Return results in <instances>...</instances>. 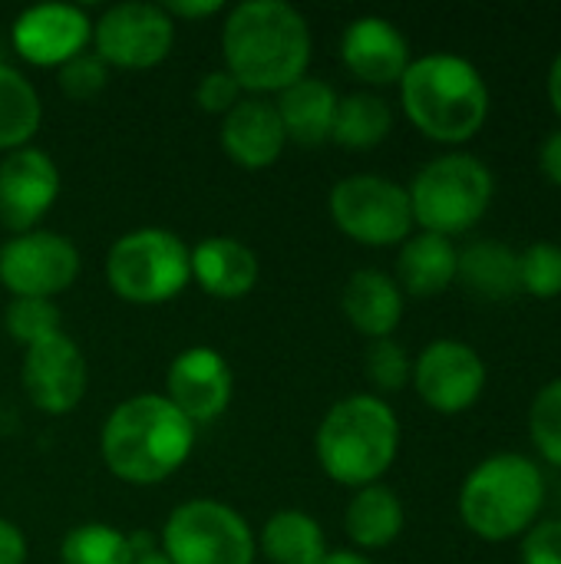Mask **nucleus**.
Wrapping results in <instances>:
<instances>
[{"instance_id":"1","label":"nucleus","mask_w":561,"mask_h":564,"mask_svg":"<svg viewBox=\"0 0 561 564\" xmlns=\"http://www.w3.org/2000/svg\"><path fill=\"white\" fill-rule=\"evenodd\" d=\"M314 33L288 0H241L222 23V66L245 96H278L311 69Z\"/></svg>"},{"instance_id":"2","label":"nucleus","mask_w":561,"mask_h":564,"mask_svg":"<svg viewBox=\"0 0 561 564\" xmlns=\"http://www.w3.org/2000/svg\"><path fill=\"white\" fill-rule=\"evenodd\" d=\"M397 93L407 122L423 139L446 149H463L473 142L493 112V89L483 69L453 50L413 56L397 83Z\"/></svg>"},{"instance_id":"3","label":"nucleus","mask_w":561,"mask_h":564,"mask_svg":"<svg viewBox=\"0 0 561 564\" xmlns=\"http://www.w3.org/2000/svg\"><path fill=\"white\" fill-rule=\"evenodd\" d=\"M198 426H192L162 393L119 400L99 426V456L109 476L126 486H159L192 456Z\"/></svg>"},{"instance_id":"4","label":"nucleus","mask_w":561,"mask_h":564,"mask_svg":"<svg viewBox=\"0 0 561 564\" xmlns=\"http://www.w3.org/2000/svg\"><path fill=\"white\" fill-rule=\"evenodd\" d=\"M403 430L390 400L377 393H347L327 406L314 433L321 473L344 489L384 482L400 456Z\"/></svg>"},{"instance_id":"5","label":"nucleus","mask_w":561,"mask_h":564,"mask_svg":"<svg viewBox=\"0 0 561 564\" xmlns=\"http://www.w3.org/2000/svg\"><path fill=\"white\" fill-rule=\"evenodd\" d=\"M549 482L536 456L493 453L460 482L456 512L470 535L489 545L519 542L546 512Z\"/></svg>"},{"instance_id":"6","label":"nucleus","mask_w":561,"mask_h":564,"mask_svg":"<svg viewBox=\"0 0 561 564\" xmlns=\"http://www.w3.org/2000/svg\"><path fill=\"white\" fill-rule=\"evenodd\" d=\"M407 195L417 231H433L453 241L470 235L489 215L496 202V175L479 155L446 149L417 169Z\"/></svg>"},{"instance_id":"7","label":"nucleus","mask_w":561,"mask_h":564,"mask_svg":"<svg viewBox=\"0 0 561 564\" xmlns=\"http://www.w3.org/2000/svg\"><path fill=\"white\" fill-rule=\"evenodd\" d=\"M109 291L136 307H159L175 301L192 284L188 245L159 225H142L119 235L106 251Z\"/></svg>"},{"instance_id":"8","label":"nucleus","mask_w":561,"mask_h":564,"mask_svg":"<svg viewBox=\"0 0 561 564\" xmlns=\"http://www.w3.org/2000/svg\"><path fill=\"white\" fill-rule=\"evenodd\" d=\"M159 535V549L172 564H255L258 545L248 519L222 499L179 502Z\"/></svg>"},{"instance_id":"9","label":"nucleus","mask_w":561,"mask_h":564,"mask_svg":"<svg viewBox=\"0 0 561 564\" xmlns=\"http://www.w3.org/2000/svg\"><path fill=\"white\" fill-rule=\"evenodd\" d=\"M327 212L334 228L360 248H400L413 231L407 185L380 172H354L331 185Z\"/></svg>"},{"instance_id":"10","label":"nucleus","mask_w":561,"mask_h":564,"mask_svg":"<svg viewBox=\"0 0 561 564\" xmlns=\"http://www.w3.org/2000/svg\"><path fill=\"white\" fill-rule=\"evenodd\" d=\"M175 46V20L162 3L126 0L106 7L93 20L89 50L109 66L126 73H145L169 59Z\"/></svg>"},{"instance_id":"11","label":"nucleus","mask_w":561,"mask_h":564,"mask_svg":"<svg viewBox=\"0 0 561 564\" xmlns=\"http://www.w3.org/2000/svg\"><path fill=\"white\" fill-rule=\"evenodd\" d=\"M83 271V254L63 231L33 228L0 245V288L10 297L56 301Z\"/></svg>"},{"instance_id":"12","label":"nucleus","mask_w":561,"mask_h":564,"mask_svg":"<svg viewBox=\"0 0 561 564\" xmlns=\"http://www.w3.org/2000/svg\"><path fill=\"white\" fill-rule=\"evenodd\" d=\"M410 387L427 410L440 416H460L483 400L489 387V367L473 344L460 337H436L413 357Z\"/></svg>"},{"instance_id":"13","label":"nucleus","mask_w":561,"mask_h":564,"mask_svg":"<svg viewBox=\"0 0 561 564\" xmlns=\"http://www.w3.org/2000/svg\"><path fill=\"white\" fill-rule=\"evenodd\" d=\"M20 387L30 406L43 416L73 413L89 387V367L79 344L66 330H60L26 347L20 360Z\"/></svg>"},{"instance_id":"14","label":"nucleus","mask_w":561,"mask_h":564,"mask_svg":"<svg viewBox=\"0 0 561 564\" xmlns=\"http://www.w3.org/2000/svg\"><path fill=\"white\" fill-rule=\"evenodd\" d=\"M93 43V17L76 3H33L10 23L13 53L36 69H60Z\"/></svg>"},{"instance_id":"15","label":"nucleus","mask_w":561,"mask_h":564,"mask_svg":"<svg viewBox=\"0 0 561 564\" xmlns=\"http://www.w3.org/2000/svg\"><path fill=\"white\" fill-rule=\"evenodd\" d=\"M63 188L56 159L40 145L0 155V228L23 235L40 228Z\"/></svg>"},{"instance_id":"16","label":"nucleus","mask_w":561,"mask_h":564,"mask_svg":"<svg viewBox=\"0 0 561 564\" xmlns=\"http://www.w3.org/2000/svg\"><path fill=\"white\" fill-rule=\"evenodd\" d=\"M162 397L192 426H208L228 413L235 397V373L215 347L195 344L175 354V360L169 364Z\"/></svg>"},{"instance_id":"17","label":"nucleus","mask_w":561,"mask_h":564,"mask_svg":"<svg viewBox=\"0 0 561 564\" xmlns=\"http://www.w3.org/2000/svg\"><path fill=\"white\" fill-rule=\"evenodd\" d=\"M341 63L364 89H387L397 86L413 63V50L407 33L380 13L354 17L341 33Z\"/></svg>"},{"instance_id":"18","label":"nucleus","mask_w":561,"mask_h":564,"mask_svg":"<svg viewBox=\"0 0 561 564\" xmlns=\"http://www.w3.org/2000/svg\"><path fill=\"white\" fill-rule=\"evenodd\" d=\"M222 152L231 159V165L245 172H265L278 165V159L288 149V135L281 126V116L271 99L265 96H245L228 116H222Z\"/></svg>"},{"instance_id":"19","label":"nucleus","mask_w":561,"mask_h":564,"mask_svg":"<svg viewBox=\"0 0 561 564\" xmlns=\"http://www.w3.org/2000/svg\"><path fill=\"white\" fill-rule=\"evenodd\" d=\"M192 284L215 301H241L261 281L258 254L231 235H208L188 248Z\"/></svg>"},{"instance_id":"20","label":"nucleus","mask_w":561,"mask_h":564,"mask_svg":"<svg viewBox=\"0 0 561 564\" xmlns=\"http://www.w3.org/2000/svg\"><path fill=\"white\" fill-rule=\"evenodd\" d=\"M407 311V294L393 281V274L380 268H360L347 278L341 291L344 321L370 340H387L400 330Z\"/></svg>"},{"instance_id":"21","label":"nucleus","mask_w":561,"mask_h":564,"mask_svg":"<svg viewBox=\"0 0 561 564\" xmlns=\"http://www.w3.org/2000/svg\"><path fill=\"white\" fill-rule=\"evenodd\" d=\"M271 102L281 116L288 145L294 142L301 149H317V145L331 142L341 93L327 79L308 73L304 79H298L288 89H281L278 96H271Z\"/></svg>"},{"instance_id":"22","label":"nucleus","mask_w":561,"mask_h":564,"mask_svg":"<svg viewBox=\"0 0 561 564\" xmlns=\"http://www.w3.org/2000/svg\"><path fill=\"white\" fill-rule=\"evenodd\" d=\"M456 261H460V245L433 235V231H413L400 248H397V264H393V281L407 297H440L456 284Z\"/></svg>"},{"instance_id":"23","label":"nucleus","mask_w":561,"mask_h":564,"mask_svg":"<svg viewBox=\"0 0 561 564\" xmlns=\"http://www.w3.org/2000/svg\"><path fill=\"white\" fill-rule=\"evenodd\" d=\"M407 529V509L393 486L374 482L364 489H354L347 509H344V532L354 552L374 555L390 549Z\"/></svg>"},{"instance_id":"24","label":"nucleus","mask_w":561,"mask_h":564,"mask_svg":"<svg viewBox=\"0 0 561 564\" xmlns=\"http://www.w3.org/2000/svg\"><path fill=\"white\" fill-rule=\"evenodd\" d=\"M456 284L486 304H506L519 297V251L499 238H473L460 248Z\"/></svg>"},{"instance_id":"25","label":"nucleus","mask_w":561,"mask_h":564,"mask_svg":"<svg viewBox=\"0 0 561 564\" xmlns=\"http://www.w3.org/2000/svg\"><path fill=\"white\" fill-rule=\"evenodd\" d=\"M258 555L268 564H321L327 558V535L311 512L278 509L255 532Z\"/></svg>"},{"instance_id":"26","label":"nucleus","mask_w":561,"mask_h":564,"mask_svg":"<svg viewBox=\"0 0 561 564\" xmlns=\"http://www.w3.org/2000/svg\"><path fill=\"white\" fill-rule=\"evenodd\" d=\"M393 122H397L393 106L380 93L354 89V93L341 96V102H337L331 142L341 149H350V152H370L390 139Z\"/></svg>"},{"instance_id":"27","label":"nucleus","mask_w":561,"mask_h":564,"mask_svg":"<svg viewBox=\"0 0 561 564\" xmlns=\"http://www.w3.org/2000/svg\"><path fill=\"white\" fill-rule=\"evenodd\" d=\"M43 126V99L23 69L0 59V155L33 145Z\"/></svg>"},{"instance_id":"28","label":"nucleus","mask_w":561,"mask_h":564,"mask_svg":"<svg viewBox=\"0 0 561 564\" xmlns=\"http://www.w3.org/2000/svg\"><path fill=\"white\" fill-rule=\"evenodd\" d=\"M60 564H132L129 532L109 522H79L60 542Z\"/></svg>"},{"instance_id":"29","label":"nucleus","mask_w":561,"mask_h":564,"mask_svg":"<svg viewBox=\"0 0 561 564\" xmlns=\"http://www.w3.org/2000/svg\"><path fill=\"white\" fill-rule=\"evenodd\" d=\"M529 443L539 463L561 469V377L542 383L529 403Z\"/></svg>"},{"instance_id":"30","label":"nucleus","mask_w":561,"mask_h":564,"mask_svg":"<svg viewBox=\"0 0 561 564\" xmlns=\"http://www.w3.org/2000/svg\"><path fill=\"white\" fill-rule=\"evenodd\" d=\"M3 330L10 340H17L23 350L60 334L63 330V314L56 301H40V297H10L3 307Z\"/></svg>"},{"instance_id":"31","label":"nucleus","mask_w":561,"mask_h":564,"mask_svg":"<svg viewBox=\"0 0 561 564\" xmlns=\"http://www.w3.org/2000/svg\"><path fill=\"white\" fill-rule=\"evenodd\" d=\"M364 377L374 387L370 393L377 397H390L410 387L413 377V357L407 354V347L397 337L387 340H370L364 350Z\"/></svg>"},{"instance_id":"32","label":"nucleus","mask_w":561,"mask_h":564,"mask_svg":"<svg viewBox=\"0 0 561 564\" xmlns=\"http://www.w3.org/2000/svg\"><path fill=\"white\" fill-rule=\"evenodd\" d=\"M519 291L536 301L561 297V245L532 241L519 251Z\"/></svg>"},{"instance_id":"33","label":"nucleus","mask_w":561,"mask_h":564,"mask_svg":"<svg viewBox=\"0 0 561 564\" xmlns=\"http://www.w3.org/2000/svg\"><path fill=\"white\" fill-rule=\"evenodd\" d=\"M56 79H60V89H63L69 99L86 102V99H93V96H99V93L106 89V83H109V66H106L93 50H86V53H79L76 59H69L66 66H60V69H56Z\"/></svg>"},{"instance_id":"34","label":"nucleus","mask_w":561,"mask_h":564,"mask_svg":"<svg viewBox=\"0 0 561 564\" xmlns=\"http://www.w3.org/2000/svg\"><path fill=\"white\" fill-rule=\"evenodd\" d=\"M241 99H245V93H241V86L235 83V76H231L225 66L202 73V79H198V86H195V102H198V109L208 112V116H218V119L228 116Z\"/></svg>"},{"instance_id":"35","label":"nucleus","mask_w":561,"mask_h":564,"mask_svg":"<svg viewBox=\"0 0 561 564\" xmlns=\"http://www.w3.org/2000/svg\"><path fill=\"white\" fill-rule=\"evenodd\" d=\"M519 564H561V519H539L519 539Z\"/></svg>"},{"instance_id":"36","label":"nucleus","mask_w":561,"mask_h":564,"mask_svg":"<svg viewBox=\"0 0 561 564\" xmlns=\"http://www.w3.org/2000/svg\"><path fill=\"white\" fill-rule=\"evenodd\" d=\"M26 558H30V542L23 529L0 516V564H26Z\"/></svg>"},{"instance_id":"37","label":"nucleus","mask_w":561,"mask_h":564,"mask_svg":"<svg viewBox=\"0 0 561 564\" xmlns=\"http://www.w3.org/2000/svg\"><path fill=\"white\" fill-rule=\"evenodd\" d=\"M162 7H165V13H169L175 23H182V20L202 23V20L218 17V13L225 10L222 0H169V3H162Z\"/></svg>"},{"instance_id":"38","label":"nucleus","mask_w":561,"mask_h":564,"mask_svg":"<svg viewBox=\"0 0 561 564\" xmlns=\"http://www.w3.org/2000/svg\"><path fill=\"white\" fill-rule=\"evenodd\" d=\"M536 162H539L542 178H546V182H552L555 188H561V126L559 129H552V132L539 142V155H536Z\"/></svg>"},{"instance_id":"39","label":"nucleus","mask_w":561,"mask_h":564,"mask_svg":"<svg viewBox=\"0 0 561 564\" xmlns=\"http://www.w3.org/2000/svg\"><path fill=\"white\" fill-rule=\"evenodd\" d=\"M546 96H549V106H552V112L559 116V122H561V50L555 53V59L549 63V76H546Z\"/></svg>"},{"instance_id":"40","label":"nucleus","mask_w":561,"mask_h":564,"mask_svg":"<svg viewBox=\"0 0 561 564\" xmlns=\"http://www.w3.org/2000/svg\"><path fill=\"white\" fill-rule=\"evenodd\" d=\"M321 564H377L370 555H360V552H354V549H334V552H327V558Z\"/></svg>"},{"instance_id":"41","label":"nucleus","mask_w":561,"mask_h":564,"mask_svg":"<svg viewBox=\"0 0 561 564\" xmlns=\"http://www.w3.org/2000/svg\"><path fill=\"white\" fill-rule=\"evenodd\" d=\"M132 564H172L165 555H162V549L155 545V549H145V552H136L132 555Z\"/></svg>"}]
</instances>
